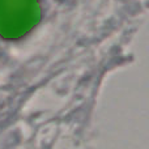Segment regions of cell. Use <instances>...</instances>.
I'll use <instances>...</instances> for the list:
<instances>
[{"instance_id": "obj_1", "label": "cell", "mask_w": 149, "mask_h": 149, "mask_svg": "<svg viewBox=\"0 0 149 149\" xmlns=\"http://www.w3.org/2000/svg\"><path fill=\"white\" fill-rule=\"evenodd\" d=\"M39 18L37 0H0V34L18 38L29 31Z\"/></svg>"}]
</instances>
